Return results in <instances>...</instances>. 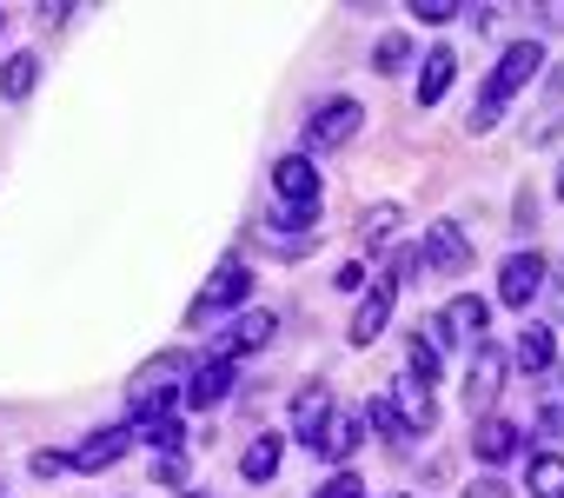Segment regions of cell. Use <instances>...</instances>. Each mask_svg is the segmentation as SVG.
Here are the masks:
<instances>
[{"label": "cell", "instance_id": "cell-2", "mask_svg": "<svg viewBox=\"0 0 564 498\" xmlns=\"http://www.w3.org/2000/svg\"><path fill=\"white\" fill-rule=\"evenodd\" d=\"M180 379H186V353H160V359H147V366L127 379V405H133L140 419H160V412L173 405Z\"/></svg>", "mask_w": 564, "mask_h": 498}, {"label": "cell", "instance_id": "cell-25", "mask_svg": "<svg viewBox=\"0 0 564 498\" xmlns=\"http://www.w3.org/2000/svg\"><path fill=\"white\" fill-rule=\"evenodd\" d=\"M405 61H412V41H405V34H386V41L372 47V67H379V74H399Z\"/></svg>", "mask_w": 564, "mask_h": 498}, {"label": "cell", "instance_id": "cell-3", "mask_svg": "<svg viewBox=\"0 0 564 498\" xmlns=\"http://www.w3.org/2000/svg\"><path fill=\"white\" fill-rule=\"evenodd\" d=\"M359 127H366V107H359V100H346V94H339V100H319V107H313V120H306V160H313V153L346 147Z\"/></svg>", "mask_w": 564, "mask_h": 498}, {"label": "cell", "instance_id": "cell-35", "mask_svg": "<svg viewBox=\"0 0 564 498\" xmlns=\"http://www.w3.org/2000/svg\"><path fill=\"white\" fill-rule=\"evenodd\" d=\"M333 286H339V293H359V286H366V267H339V280H333Z\"/></svg>", "mask_w": 564, "mask_h": 498}, {"label": "cell", "instance_id": "cell-10", "mask_svg": "<svg viewBox=\"0 0 564 498\" xmlns=\"http://www.w3.org/2000/svg\"><path fill=\"white\" fill-rule=\"evenodd\" d=\"M246 286H252V273H246V260H239V253H226V260H219V273H213V286L199 293V306H193V320H206V313H219V306H239V300H246Z\"/></svg>", "mask_w": 564, "mask_h": 498}, {"label": "cell", "instance_id": "cell-9", "mask_svg": "<svg viewBox=\"0 0 564 498\" xmlns=\"http://www.w3.org/2000/svg\"><path fill=\"white\" fill-rule=\"evenodd\" d=\"M272 186H279V206H319V173L306 153H286L272 166Z\"/></svg>", "mask_w": 564, "mask_h": 498}, {"label": "cell", "instance_id": "cell-30", "mask_svg": "<svg viewBox=\"0 0 564 498\" xmlns=\"http://www.w3.org/2000/svg\"><path fill=\"white\" fill-rule=\"evenodd\" d=\"M28 472H34V478H61V472H67V452H34Z\"/></svg>", "mask_w": 564, "mask_h": 498}, {"label": "cell", "instance_id": "cell-39", "mask_svg": "<svg viewBox=\"0 0 564 498\" xmlns=\"http://www.w3.org/2000/svg\"><path fill=\"white\" fill-rule=\"evenodd\" d=\"M0 34H8V21H0Z\"/></svg>", "mask_w": 564, "mask_h": 498}, {"label": "cell", "instance_id": "cell-8", "mask_svg": "<svg viewBox=\"0 0 564 498\" xmlns=\"http://www.w3.org/2000/svg\"><path fill=\"white\" fill-rule=\"evenodd\" d=\"M505 366H511V359L485 339V346L471 353V366H465V405H478V412H485V405L505 392Z\"/></svg>", "mask_w": 564, "mask_h": 498}, {"label": "cell", "instance_id": "cell-34", "mask_svg": "<svg viewBox=\"0 0 564 498\" xmlns=\"http://www.w3.org/2000/svg\"><path fill=\"white\" fill-rule=\"evenodd\" d=\"M67 14H80V8H74V0H54V8H41V28H61Z\"/></svg>", "mask_w": 564, "mask_h": 498}, {"label": "cell", "instance_id": "cell-38", "mask_svg": "<svg viewBox=\"0 0 564 498\" xmlns=\"http://www.w3.org/2000/svg\"><path fill=\"white\" fill-rule=\"evenodd\" d=\"M180 498H206V491H180Z\"/></svg>", "mask_w": 564, "mask_h": 498}, {"label": "cell", "instance_id": "cell-18", "mask_svg": "<svg viewBox=\"0 0 564 498\" xmlns=\"http://www.w3.org/2000/svg\"><path fill=\"white\" fill-rule=\"evenodd\" d=\"M452 80H458V54L452 47H432L425 54V74H419V107H438Z\"/></svg>", "mask_w": 564, "mask_h": 498}, {"label": "cell", "instance_id": "cell-31", "mask_svg": "<svg viewBox=\"0 0 564 498\" xmlns=\"http://www.w3.org/2000/svg\"><path fill=\"white\" fill-rule=\"evenodd\" d=\"M153 478H160V485H186V458H180V452H160Z\"/></svg>", "mask_w": 564, "mask_h": 498}, {"label": "cell", "instance_id": "cell-7", "mask_svg": "<svg viewBox=\"0 0 564 498\" xmlns=\"http://www.w3.org/2000/svg\"><path fill=\"white\" fill-rule=\"evenodd\" d=\"M485 320H491V306H485V300H471V293H458V300H445L438 333H445V339H458L465 353H478V346H485Z\"/></svg>", "mask_w": 564, "mask_h": 498}, {"label": "cell", "instance_id": "cell-21", "mask_svg": "<svg viewBox=\"0 0 564 498\" xmlns=\"http://www.w3.org/2000/svg\"><path fill=\"white\" fill-rule=\"evenodd\" d=\"M399 226H405V213H399L392 199H379V206H366V213H359V239H366V246H386Z\"/></svg>", "mask_w": 564, "mask_h": 498}, {"label": "cell", "instance_id": "cell-37", "mask_svg": "<svg viewBox=\"0 0 564 498\" xmlns=\"http://www.w3.org/2000/svg\"><path fill=\"white\" fill-rule=\"evenodd\" d=\"M557 199H564V166H557Z\"/></svg>", "mask_w": 564, "mask_h": 498}, {"label": "cell", "instance_id": "cell-32", "mask_svg": "<svg viewBox=\"0 0 564 498\" xmlns=\"http://www.w3.org/2000/svg\"><path fill=\"white\" fill-rule=\"evenodd\" d=\"M425 260H419V246H399V253H392V280H412Z\"/></svg>", "mask_w": 564, "mask_h": 498}, {"label": "cell", "instance_id": "cell-33", "mask_svg": "<svg viewBox=\"0 0 564 498\" xmlns=\"http://www.w3.org/2000/svg\"><path fill=\"white\" fill-rule=\"evenodd\" d=\"M458 498H511V485H505V478H478V485H465Z\"/></svg>", "mask_w": 564, "mask_h": 498}, {"label": "cell", "instance_id": "cell-19", "mask_svg": "<svg viewBox=\"0 0 564 498\" xmlns=\"http://www.w3.org/2000/svg\"><path fill=\"white\" fill-rule=\"evenodd\" d=\"M551 353H557L551 326H524V333H518V346H511V359H518L524 372H551Z\"/></svg>", "mask_w": 564, "mask_h": 498}, {"label": "cell", "instance_id": "cell-28", "mask_svg": "<svg viewBox=\"0 0 564 498\" xmlns=\"http://www.w3.org/2000/svg\"><path fill=\"white\" fill-rule=\"evenodd\" d=\"M412 14H419L425 28H445V21H458L465 8H458V0H412Z\"/></svg>", "mask_w": 564, "mask_h": 498}, {"label": "cell", "instance_id": "cell-24", "mask_svg": "<svg viewBox=\"0 0 564 498\" xmlns=\"http://www.w3.org/2000/svg\"><path fill=\"white\" fill-rule=\"evenodd\" d=\"M239 472H246L252 485H259V478H272V472H279V439H272V432H259V439L246 445V458H239Z\"/></svg>", "mask_w": 564, "mask_h": 498}, {"label": "cell", "instance_id": "cell-17", "mask_svg": "<svg viewBox=\"0 0 564 498\" xmlns=\"http://www.w3.org/2000/svg\"><path fill=\"white\" fill-rule=\"evenodd\" d=\"M471 452L485 458V465H505V458H518V425L511 419H478V432H471Z\"/></svg>", "mask_w": 564, "mask_h": 498}, {"label": "cell", "instance_id": "cell-20", "mask_svg": "<svg viewBox=\"0 0 564 498\" xmlns=\"http://www.w3.org/2000/svg\"><path fill=\"white\" fill-rule=\"evenodd\" d=\"M538 432L544 439H564V372H551L538 386Z\"/></svg>", "mask_w": 564, "mask_h": 498}, {"label": "cell", "instance_id": "cell-23", "mask_svg": "<svg viewBox=\"0 0 564 498\" xmlns=\"http://www.w3.org/2000/svg\"><path fill=\"white\" fill-rule=\"evenodd\" d=\"M34 80H41V61H34V54H14L8 67H0V94H8V100H28Z\"/></svg>", "mask_w": 564, "mask_h": 498}, {"label": "cell", "instance_id": "cell-11", "mask_svg": "<svg viewBox=\"0 0 564 498\" xmlns=\"http://www.w3.org/2000/svg\"><path fill=\"white\" fill-rule=\"evenodd\" d=\"M392 293H399L392 280H372V293L359 300V313H352V326H346V333H352V346H372V339L386 333V320H392Z\"/></svg>", "mask_w": 564, "mask_h": 498}, {"label": "cell", "instance_id": "cell-15", "mask_svg": "<svg viewBox=\"0 0 564 498\" xmlns=\"http://www.w3.org/2000/svg\"><path fill=\"white\" fill-rule=\"evenodd\" d=\"M333 412H339L333 392H326V386H306V392L293 399V439H300V445H319V432H326Z\"/></svg>", "mask_w": 564, "mask_h": 498}, {"label": "cell", "instance_id": "cell-6", "mask_svg": "<svg viewBox=\"0 0 564 498\" xmlns=\"http://www.w3.org/2000/svg\"><path fill=\"white\" fill-rule=\"evenodd\" d=\"M425 267H438V273H471V239H465V226L458 219H438L432 232H425V253H419Z\"/></svg>", "mask_w": 564, "mask_h": 498}, {"label": "cell", "instance_id": "cell-14", "mask_svg": "<svg viewBox=\"0 0 564 498\" xmlns=\"http://www.w3.org/2000/svg\"><path fill=\"white\" fill-rule=\"evenodd\" d=\"M386 405H392V419H399V432H405V439H412V432H432V419H438V412H432V392H425V386H412V379H399Z\"/></svg>", "mask_w": 564, "mask_h": 498}, {"label": "cell", "instance_id": "cell-26", "mask_svg": "<svg viewBox=\"0 0 564 498\" xmlns=\"http://www.w3.org/2000/svg\"><path fill=\"white\" fill-rule=\"evenodd\" d=\"M140 439H147V445H160V452H180V419H173V412L140 419Z\"/></svg>", "mask_w": 564, "mask_h": 498}, {"label": "cell", "instance_id": "cell-16", "mask_svg": "<svg viewBox=\"0 0 564 498\" xmlns=\"http://www.w3.org/2000/svg\"><path fill=\"white\" fill-rule=\"evenodd\" d=\"M127 439H133L127 425H107V432H87V445H74V452H67V465H74V472H107V465H113V458L127 452Z\"/></svg>", "mask_w": 564, "mask_h": 498}, {"label": "cell", "instance_id": "cell-29", "mask_svg": "<svg viewBox=\"0 0 564 498\" xmlns=\"http://www.w3.org/2000/svg\"><path fill=\"white\" fill-rule=\"evenodd\" d=\"M319 498H366V485H359L352 472H333V478L319 485Z\"/></svg>", "mask_w": 564, "mask_h": 498}, {"label": "cell", "instance_id": "cell-13", "mask_svg": "<svg viewBox=\"0 0 564 498\" xmlns=\"http://www.w3.org/2000/svg\"><path fill=\"white\" fill-rule=\"evenodd\" d=\"M272 333H279V313H265V306H259V313H239L232 333H226V346H219L213 359H226V353H265Z\"/></svg>", "mask_w": 564, "mask_h": 498}, {"label": "cell", "instance_id": "cell-1", "mask_svg": "<svg viewBox=\"0 0 564 498\" xmlns=\"http://www.w3.org/2000/svg\"><path fill=\"white\" fill-rule=\"evenodd\" d=\"M538 74H544V47H538V41H511V47L498 54L491 80H485V100H478V113H471V133H491L498 113H505V100H518Z\"/></svg>", "mask_w": 564, "mask_h": 498}, {"label": "cell", "instance_id": "cell-5", "mask_svg": "<svg viewBox=\"0 0 564 498\" xmlns=\"http://www.w3.org/2000/svg\"><path fill=\"white\" fill-rule=\"evenodd\" d=\"M226 392H232V359H199V366H186V386H180V399H186L193 412H213V405H226Z\"/></svg>", "mask_w": 564, "mask_h": 498}, {"label": "cell", "instance_id": "cell-36", "mask_svg": "<svg viewBox=\"0 0 564 498\" xmlns=\"http://www.w3.org/2000/svg\"><path fill=\"white\" fill-rule=\"evenodd\" d=\"M544 21H551V28H564V0H551V8H544Z\"/></svg>", "mask_w": 564, "mask_h": 498}, {"label": "cell", "instance_id": "cell-27", "mask_svg": "<svg viewBox=\"0 0 564 498\" xmlns=\"http://www.w3.org/2000/svg\"><path fill=\"white\" fill-rule=\"evenodd\" d=\"M405 379H412V386H432V379H438V353H432L425 339H412V359H405Z\"/></svg>", "mask_w": 564, "mask_h": 498}, {"label": "cell", "instance_id": "cell-22", "mask_svg": "<svg viewBox=\"0 0 564 498\" xmlns=\"http://www.w3.org/2000/svg\"><path fill=\"white\" fill-rule=\"evenodd\" d=\"M524 485H531L538 498H564V458H557V452H538V458L524 465Z\"/></svg>", "mask_w": 564, "mask_h": 498}, {"label": "cell", "instance_id": "cell-12", "mask_svg": "<svg viewBox=\"0 0 564 498\" xmlns=\"http://www.w3.org/2000/svg\"><path fill=\"white\" fill-rule=\"evenodd\" d=\"M359 445H366V412H333L313 452H319V458H333V465H346V458H352Z\"/></svg>", "mask_w": 564, "mask_h": 498}, {"label": "cell", "instance_id": "cell-4", "mask_svg": "<svg viewBox=\"0 0 564 498\" xmlns=\"http://www.w3.org/2000/svg\"><path fill=\"white\" fill-rule=\"evenodd\" d=\"M544 253H531V246H524V253H511L505 267H498V300L505 306H531L538 293H544Z\"/></svg>", "mask_w": 564, "mask_h": 498}]
</instances>
